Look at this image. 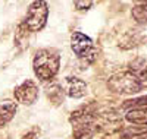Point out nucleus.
I'll return each instance as SVG.
<instances>
[{"label": "nucleus", "mask_w": 147, "mask_h": 139, "mask_svg": "<svg viewBox=\"0 0 147 139\" xmlns=\"http://www.w3.org/2000/svg\"><path fill=\"white\" fill-rule=\"evenodd\" d=\"M65 91L71 98H81L87 94V84L77 76H68L65 79Z\"/></svg>", "instance_id": "0eeeda50"}, {"label": "nucleus", "mask_w": 147, "mask_h": 139, "mask_svg": "<svg viewBox=\"0 0 147 139\" xmlns=\"http://www.w3.org/2000/svg\"><path fill=\"white\" fill-rule=\"evenodd\" d=\"M60 67V56L55 50L43 48L35 53L32 59V69L37 78L41 81H50L56 76Z\"/></svg>", "instance_id": "f257e3e1"}, {"label": "nucleus", "mask_w": 147, "mask_h": 139, "mask_svg": "<svg viewBox=\"0 0 147 139\" xmlns=\"http://www.w3.org/2000/svg\"><path fill=\"white\" fill-rule=\"evenodd\" d=\"M47 97L55 104H60V103H63V90L57 84H53L50 86H47Z\"/></svg>", "instance_id": "9d476101"}, {"label": "nucleus", "mask_w": 147, "mask_h": 139, "mask_svg": "<svg viewBox=\"0 0 147 139\" xmlns=\"http://www.w3.org/2000/svg\"><path fill=\"white\" fill-rule=\"evenodd\" d=\"M125 119L132 124H147V107L146 108H131L125 114Z\"/></svg>", "instance_id": "1a4fd4ad"}, {"label": "nucleus", "mask_w": 147, "mask_h": 139, "mask_svg": "<svg viewBox=\"0 0 147 139\" xmlns=\"http://www.w3.org/2000/svg\"><path fill=\"white\" fill-rule=\"evenodd\" d=\"M21 139H38V132H37V129H32V130L27 132L25 135H22Z\"/></svg>", "instance_id": "4468645a"}, {"label": "nucleus", "mask_w": 147, "mask_h": 139, "mask_svg": "<svg viewBox=\"0 0 147 139\" xmlns=\"http://www.w3.org/2000/svg\"><path fill=\"white\" fill-rule=\"evenodd\" d=\"M15 100L22 106H32L38 98V86L31 79L24 81L13 91Z\"/></svg>", "instance_id": "423d86ee"}, {"label": "nucleus", "mask_w": 147, "mask_h": 139, "mask_svg": "<svg viewBox=\"0 0 147 139\" xmlns=\"http://www.w3.org/2000/svg\"><path fill=\"white\" fill-rule=\"evenodd\" d=\"M16 114V104L12 101H3L0 103V129L6 126Z\"/></svg>", "instance_id": "6e6552de"}, {"label": "nucleus", "mask_w": 147, "mask_h": 139, "mask_svg": "<svg viewBox=\"0 0 147 139\" xmlns=\"http://www.w3.org/2000/svg\"><path fill=\"white\" fill-rule=\"evenodd\" d=\"M124 138H125V139H147V130L134 132V133H127Z\"/></svg>", "instance_id": "f8f14e48"}, {"label": "nucleus", "mask_w": 147, "mask_h": 139, "mask_svg": "<svg viewBox=\"0 0 147 139\" xmlns=\"http://www.w3.org/2000/svg\"><path fill=\"white\" fill-rule=\"evenodd\" d=\"M71 48L78 59L91 63L97 56V48L90 37L82 32H74L71 37Z\"/></svg>", "instance_id": "39448f33"}, {"label": "nucleus", "mask_w": 147, "mask_h": 139, "mask_svg": "<svg viewBox=\"0 0 147 139\" xmlns=\"http://www.w3.org/2000/svg\"><path fill=\"white\" fill-rule=\"evenodd\" d=\"M125 108L132 107V108H146L147 107V95L146 97H140V98H134V100H128L124 104Z\"/></svg>", "instance_id": "9b49d317"}, {"label": "nucleus", "mask_w": 147, "mask_h": 139, "mask_svg": "<svg viewBox=\"0 0 147 139\" xmlns=\"http://www.w3.org/2000/svg\"><path fill=\"white\" fill-rule=\"evenodd\" d=\"M74 6L80 10H84V9H90V6H93V2H74Z\"/></svg>", "instance_id": "ddd939ff"}, {"label": "nucleus", "mask_w": 147, "mask_h": 139, "mask_svg": "<svg viewBox=\"0 0 147 139\" xmlns=\"http://www.w3.org/2000/svg\"><path fill=\"white\" fill-rule=\"evenodd\" d=\"M107 88L113 94H118V95L138 94L143 90L138 75L131 70H121L112 75L107 81Z\"/></svg>", "instance_id": "f03ea898"}, {"label": "nucleus", "mask_w": 147, "mask_h": 139, "mask_svg": "<svg viewBox=\"0 0 147 139\" xmlns=\"http://www.w3.org/2000/svg\"><path fill=\"white\" fill-rule=\"evenodd\" d=\"M49 16V7L47 3L43 0H37L32 2L27 10V16L21 23L22 28H25L28 32H37L44 28Z\"/></svg>", "instance_id": "7ed1b4c3"}, {"label": "nucleus", "mask_w": 147, "mask_h": 139, "mask_svg": "<svg viewBox=\"0 0 147 139\" xmlns=\"http://www.w3.org/2000/svg\"><path fill=\"white\" fill-rule=\"evenodd\" d=\"M71 123L75 139H91L96 132V122L90 111L77 110L72 113Z\"/></svg>", "instance_id": "20e7f679"}, {"label": "nucleus", "mask_w": 147, "mask_h": 139, "mask_svg": "<svg viewBox=\"0 0 147 139\" xmlns=\"http://www.w3.org/2000/svg\"><path fill=\"white\" fill-rule=\"evenodd\" d=\"M138 78H140V82H141V86L143 88H147V67L138 75Z\"/></svg>", "instance_id": "2eb2a0df"}]
</instances>
